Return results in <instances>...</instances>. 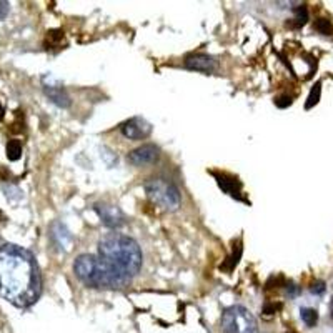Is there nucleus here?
I'll use <instances>...</instances> for the list:
<instances>
[{
  "label": "nucleus",
  "instance_id": "1",
  "mask_svg": "<svg viewBox=\"0 0 333 333\" xmlns=\"http://www.w3.org/2000/svg\"><path fill=\"white\" fill-rule=\"evenodd\" d=\"M42 276L35 257L24 247L0 248V295L17 308L32 307L40 298Z\"/></svg>",
  "mask_w": 333,
  "mask_h": 333
},
{
  "label": "nucleus",
  "instance_id": "2",
  "mask_svg": "<svg viewBox=\"0 0 333 333\" xmlns=\"http://www.w3.org/2000/svg\"><path fill=\"white\" fill-rule=\"evenodd\" d=\"M98 257L127 276H135L142 268V250L133 238L122 233H108L98 242Z\"/></svg>",
  "mask_w": 333,
  "mask_h": 333
},
{
  "label": "nucleus",
  "instance_id": "3",
  "mask_svg": "<svg viewBox=\"0 0 333 333\" xmlns=\"http://www.w3.org/2000/svg\"><path fill=\"white\" fill-rule=\"evenodd\" d=\"M74 271L83 285L98 290H120L130 283V276L120 273L97 255L83 253L77 257Z\"/></svg>",
  "mask_w": 333,
  "mask_h": 333
},
{
  "label": "nucleus",
  "instance_id": "4",
  "mask_svg": "<svg viewBox=\"0 0 333 333\" xmlns=\"http://www.w3.org/2000/svg\"><path fill=\"white\" fill-rule=\"evenodd\" d=\"M143 187H145L147 197L153 203H157L158 207H162L163 210H170V212L179 208L180 192L174 182L162 179V177H153V179H148Z\"/></svg>",
  "mask_w": 333,
  "mask_h": 333
},
{
  "label": "nucleus",
  "instance_id": "5",
  "mask_svg": "<svg viewBox=\"0 0 333 333\" xmlns=\"http://www.w3.org/2000/svg\"><path fill=\"white\" fill-rule=\"evenodd\" d=\"M224 333H258V325L250 310L242 305L227 308L220 320Z\"/></svg>",
  "mask_w": 333,
  "mask_h": 333
},
{
  "label": "nucleus",
  "instance_id": "6",
  "mask_svg": "<svg viewBox=\"0 0 333 333\" xmlns=\"http://www.w3.org/2000/svg\"><path fill=\"white\" fill-rule=\"evenodd\" d=\"M93 208H95L100 220L107 227H110V229H119V227L125 225V215L119 207H115V205L102 202V203H97Z\"/></svg>",
  "mask_w": 333,
  "mask_h": 333
},
{
  "label": "nucleus",
  "instance_id": "7",
  "mask_svg": "<svg viewBox=\"0 0 333 333\" xmlns=\"http://www.w3.org/2000/svg\"><path fill=\"white\" fill-rule=\"evenodd\" d=\"M124 137L130 138V140H143L152 133V125L148 124L145 119L140 117H133V119L127 120L124 125L120 127Z\"/></svg>",
  "mask_w": 333,
  "mask_h": 333
},
{
  "label": "nucleus",
  "instance_id": "8",
  "mask_svg": "<svg viewBox=\"0 0 333 333\" xmlns=\"http://www.w3.org/2000/svg\"><path fill=\"white\" fill-rule=\"evenodd\" d=\"M160 157V150L158 147H155L153 143H145V145L138 147L135 150L127 155V160L132 165H148V163H155Z\"/></svg>",
  "mask_w": 333,
  "mask_h": 333
},
{
  "label": "nucleus",
  "instance_id": "9",
  "mask_svg": "<svg viewBox=\"0 0 333 333\" xmlns=\"http://www.w3.org/2000/svg\"><path fill=\"white\" fill-rule=\"evenodd\" d=\"M183 65L188 70H197V72H205V74H212L216 69V62L213 57H210L207 53H192L183 60Z\"/></svg>",
  "mask_w": 333,
  "mask_h": 333
},
{
  "label": "nucleus",
  "instance_id": "10",
  "mask_svg": "<svg viewBox=\"0 0 333 333\" xmlns=\"http://www.w3.org/2000/svg\"><path fill=\"white\" fill-rule=\"evenodd\" d=\"M213 177L216 179L218 187L225 193H229V195L242 200V182L240 180L235 179V177L227 175V174H213Z\"/></svg>",
  "mask_w": 333,
  "mask_h": 333
},
{
  "label": "nucleus",
  "instance_id": "11",
  "mask_svg": "<svg viewBox=\"0 0 333 333\" xmlns=\"http://www.w3.org/2000/svg\"><path fill=\"white\" fill-rule=\"evenodd\" d=\"M52 233H50V238H52V242L57 245L60 250H69L70 248V242H72V237L69 230L65 229V227L62 224H53L52 225V230H50Z\"/></svg>",
  "mask_w": 333,
  "mask_h": 333
},
{
  "label": "nucleus",
  "instance_id": "12",
  "mask_svg": "<svg viewBox=\"0 0 333 333\" xmlns=\"http://www.w3.org/2000/svg\"><path fill=\"white\" fill-rule=\"evenodd\" d=\"M43 90H45V95L52 100L55 105H59V107H69L70 105V97L69 93H67L62 87H52V85H45L43 87Z\"/></svg>",
  "mask_w": 333,
  "mask_h": 333
},
{
  "label": "nucleus",
  "instance_id": "13",
  "mask_svg": "<svg viewBox=\"0 0 333 333\" xmlns=\"http://www.w3.org/2000/svg\"><path fill=\"white\" fill-rule=\"evenodd\" d=\"M307 20H308V10L305 5H300V7L295 9V19L287 22V25L292 27V29H300V27L307 24Z\"/></svg>",
  "mask_w": 333,
  "mask_h": 333
},
{
  "label": "nucleus",
  "instance_id": "14",
  "mask_svg": "<svg viewBox=\"0 0 333 333\" xmlns=\"http://www.w3.org/2000/svg\"><path fill=\"white\" fill-rule=\"evenodd\" d=\"M240 258H242V243L240 242H237V245H233V252H232V255L229 258H227V262L221 265V268L224 270H233L235 266L238 265V262H240Z\"/></svg>",
  "mask_w": 333,
  "mask_h": 333
},
{
  "label": "nucleus",
  "instance_id": "15",
  "mask_svg": "<svg viewBox=\"0 0 333 333\" xmlns=\"http://www.w3.org/2000/svg\"><path fill=\"white\" fill-rule=\"evenodd\" d=\"M320 97H321V82H316L315 85L312 87V90H310V95L307 98V102H305V108L307 110L313 108L315 105L320 102Z\"/></svg>",
  "mask_w": 333,
  "mask_h": 333
},
{
  "label": "nucleus",
  "instance_id": "16",
  "mask_svg": "<svg viewBox=\"0 0 333 333\" xmlns=\"http://www.w3.org/2000/svg\"><path fill=\"white\" fill-rule=\"evenodd\" d=\"M22 157V143L20 140H9L7 143V158L10 162H17Z\"/></svg>",
  "mask_w": 333,
  "mask_h": 333
},
{
  "label": "nucleus",
  "instance_id": "17",
  "mask_svg": "<svg viewBox=\"0 0 333 333\" xmlns=\"http://www.w3.org/2000/svg\"><path fill=\"white\" fill-rule=\"evenodd\" d=\"M300 315H302L303 323L307 326H310V328L315 326L316 321H318V313H316L315 308H302L300 310Z\"/></svg>",
  "mask_w": 333,
  "mask_h": 333
},
{
  "label": "nucleus",
  "instance_id": "18",
  "mask_svg": "<svg viewBox=\"0 0 333 333\" xmlns=\"http://www.w3.org/2000/svg\"><path fill=\"white\" fill-rule=\"evenodd\" d=\"M313 27H315L316 32L321 33V35H331L333 33V25H331V22L328 19H316Z\"/></svg>",
  "mask_w": 333,
  "mask_h": 333
},
{
  "label": "nucleus",
  "instance_id": "19",
  "mask_svg": "<svg viewBox=\"0 0 333 333\" xmlns=\"http://www.w3.org/2000/svg\"><path fill=\"white\" fill-rule=\"evenodd\" d=\"M292 102H293V100H292L290 95H280V97H276V98H275V105H276V107H279V108H287V107H290Z\"/></svg>",
  "mask_w": 333,
  "mask_h": 333
},
{
  "label": "nucleus",
  "instance_id": "20",
  "mask_svg": "<svg viewBox=\"0 0 333 333\" xmlns=\"http://www.w3.org/2000/svg\"><path fill=\"white\" fill-rule=\"evenodd\" d=\"M310 292L315 293V295H323L325 293V282H315L312 287H310Z\"/></svg>",
  "mask_w": 333,
  "mask_h": 333
},
{
  "label": "nucleus",
  "instance_id": "21",
  "mask_svg": "<svg viewBox=\"0 0 333 333\" xmlns=\"http://www.w3.org/2000/svg\"><path fill=\"white\" fill-rule=\"evenodd\" d=\"M9 10H10L9 2H4V0H0V20H4L5 17L9 15Z\"/></svg>",
  "mask_w": 333,
  "mask_h": 333
},
{
  "label": "nucleus",
  "instance_id": "22",
  "mask_svg": "<svg viewBox=\"0 0 333 333\" xmlns=\"http://www.w3.org/2000/svg\"><path fill=\"white\" fill-rule=\"evenodd\" d=\"M279 308H282L280 303H276V305H275V303H268V305H265L263 312H265V315H271V313H275Z\"/></svg>",
  "mask_w": 333,
  "mask_h": 333
},
{
  "label": "nucleus",
  "instance_id": "23",
  "mask_svg": "<svg viewBox=\"0 0 333 333\" xmlns=\"http://www.w3.org/2000/svg\"><path fill=\"white\" fill-rule=\"evenodd\" d=\"M287 292L290 293V295H297V293H298V288L293 285V283H287Z\"/></svg>",
  "mask_w": 333,
  "mask_h": 333
},
{
  "label": "nucleus",
  "instance_id": "24",
  "mask_svg": "<svg viewBox=\"0 0 333 333\" xmlns=\"http://www.w3.org/2000/svg\"><path fill=\"white\" fill-rule=\"evenodd\" d=\"M330 316L333 318V298H331V302H330Z\"/></svg>",
  "mask_w": 333,
  "mask_h": 333
},
{
  "label": "nucleus",
  "instance_id": "25",
  "mask_svg": "<svg viewBox=\"0 0 333 333\" xmlns=\"http://www.w3.org/2000/svg\"><path fill=\"white\" fill-rule=\"evenodd\" d=\"M4 119V108H2V105H0V120Z\"/></svg>",
  "mask_w": 333,
  "mask_h": 333
},
{
  "label": "nucleus",
  "instance_id": "26",
  "mask_svg": "<svg viewBox=\"0 0 333 333\" xmlns=\"http://www.w3.org/2000/svg\"><path fill=\"white\" fill-rule=\"evenodd\" d=\"M2 218H4V213H2V212H0V220H2Z\"/></svg>",
  "mask_w": 333,
  "mask_h": 333
}]
</instances>
